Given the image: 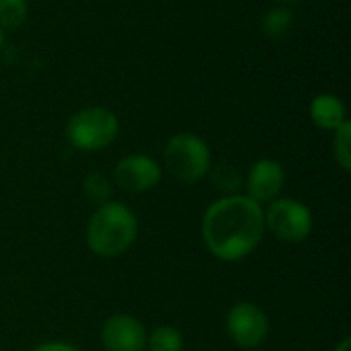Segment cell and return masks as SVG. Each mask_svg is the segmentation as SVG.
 I'll use <instances>...</instances> for the list:
<instances>
[{
	"mask_svg": "<svg viewBox=\"0 0 351 351\" xmlns=\"http://www.w3.org/2000/svg\"><path fill=\"white\" fill-rule=\"evenodd\" d=\"M263 234L265 222L261 204L239 193L216 199L202 220V237L208 251L228 263L251 255Z\"/></svg>",
	"mask_w": 351,
	"mask_h": 351,
	"instance_id": "1",
	"label": "cell"
},
{
	"mask_svg": "<svg viewBox=\"0 0 351 351\" xmlns=\"http://www.w3.org/2000/svg\"><path fill=\"white\" fill-rule=\"evenodd\" d=\"M138 234L134 212L119 202L101 204L88 220L86 245L99 257H119L125 253Z\"/></svg>",
	"mask_w": 351,
	"mask_h": 351,
	"instance_id": "2",
	"label": "cell"
},
{
	"mask_svg": "<svg viewBox=\"0 0 351 351\" xmlns=\"http://www.w3.org/2000/svg\"><path fill=\"white\" fill-rule=\"evenodd\" d=\"M119 134V119L107 107L78 109L66 123V140L72 148L82 152H97L115 142Z\"/></svg>",
	"mask_w": 351,
	"mask_h": 351,
	"instance_id": "3",
	"label": "cell"
},
{
	"mask_svg": "<svg viewBox=\"0 0 351 351\" xmlns=\"http://www.w3.org/2000/svg\"><path fill=\"white\" fill-rule=\"evenodd\" d=\"M165 165L177 181L193 185L208 177V171L212 169V152L204 138L181 132L167 142Z\"/></svg>",
	"mask_w": 351,
	"mask_h": 351,
	"instance_id": "4",
	"label": "cell"
},
{
	"mask_svg": "<svg viewBox=\"0 0 351 351\" xmlns=\"http://www.w3.org/2000/svg\"><path fill=\"white\" fill-rule=\"evenodd\" d=\"M265 230L282 243H302L313 232V212L294 197H278L263 212Z\"/></svg>",
	"mask_w": 351,
	"mask_h": 351,
	"instance_id": "5",
	"label": "cell"
},
{
	"mask_svg": "<svg viewBox=\"0 0 351 351\" xmlns=\"http://www.w3.org/2000/svg\"><path fill=\"white\" fill-rule=\"evenodd\" d=\"M226 331L241 350H255L269 335V319L257 304L237 302L226 315Z\"/></svg>",
	"mask_w": 351,
	"mask_h": 351,
	"instance_id": "6",
	"label": "cell"
},
{
	"mask_svg": "<svg viewBox=\"0 0 351 351\" xmlns=\"http://www.w3.org/2000/svg\"><path fill=\"white\" fill-rule=\"evenodd\" d=\"M162 171L160 165L148 156V154H130L123 156L115 169H113V179L115 183L130 193H144L150 191L160 183Z\"/></svg>",
	"mask_w": 351,
	"mask_h": 351,
	"instance_id": "7",
	"label": "cell"
},
{
	"mask_svg": "<svg viewBox=\"0 0 351 351\" xmlns=\"http://www.w3.org/2000/svg\"><path fill=\"white\" fill-rule=\"evenodd\" d=\"M243 185L247 189V197L257 204H269L280 197L286 185V171L278 160L261 158L249 169Z\"/></svg>",
	"mask_w": 351,
	"mask_h": 351,
	"instance_id": "8",
	"label": "cell"
},
{
	"mask_svg": "<svg viewBox=\"0 0 351 351\" xmlns=\"http://www.w3.org/2000/svg\"><path fill=\"white\" fill-rule=\"evenodd\" d=\"M101 341L107 351H144L146 329L132 315H113L101 329Z\"/></svg>",
	"mask_w": 351,
	"mask_h": 351,
	"instance_id": "9",
	"label": "cell"
},
{
	"mask_svg": "<svg viewBox=\"0 0 351 351\" xmlns=\"http://www.w3.org/2000/svg\"><path fill=\"white\" fill-rule=\"evenodd\" d=\"M308 115H311V121L319 130L335 132L339 125H343L348 121V107L337 95L321 93V95L313 97V101L308 105Z\"/></svg>",
	"mask_w": 351,
	"mask_h": 351,
	"instance_id": "10",
	"label": "cell"
},
{
	"mask_svg": "<svg viewBox=\"0 0 351 351\" xmlns=\"http://www.w3.org/2000/svg\"><path fill=\"white\" fill-rule=\"evenodd\" d=\"M294 23H296V16H294L292 6L276 4L274 8H269L263 14V19H261V31L269 39H284L294 29Z\"/></svg>",
	"mask_w": 351,
	"mask_h": 351,
	"instance_id": "11",
	"label": "cell"
},
{
	"mask_svg": "<svg viewBox=\"0 0 351 351\" xmlns=\"http://www.w3.org/2000/svg\"><path fill=\"white\" fill-rule=\"evenodd\" d=\"M208 175H210V183L214 185V189L216 191H222L226 195H237V191L245 183V179L239 173V169L232 167V165H228V162H222V165L210 169Z\"/></svg>",
	"mask_w": 351,
	"mask_h": 351,
	"instance_id": "12",
	"label": "cell"
},
{
	"mask_svg": "<svg viewBox=\"0 0 351 351\" xmlns=\"http://www.w3.org/2000/svg\"><path fill=\"white\" fill-rule=\"evenodd\" d=\"M146 346L150 351H183V335L179 329L160 325L150 335H146Z\"/></svg>",
	"mask_w": 351,
	"mask_h": 351,
	"instance_id": "13",
	"label": "cell"
},
{
	"mask_svg": "<svg viewBox=\"0 0 351 351\" xmlns=\"http://www.w3.org/2000/svg\"><path fill=\"white\" fill-rule=\"evenodd\" d=\"M27 0H0V29L14 31L27 21Z\"/></svg>",
	"mask_w": 351,
	"mask_h": 351,
	"instance_id": "14",
	"label": "cell"
},
{
	"mask_svg": "<svg viewBox=\"0 0 351 351\" xmlns=\"http://www.w3.org/2000/svg\"><path fill=\"white\" fill-rule=\"evenodd\" d=\"M82 191H84V195H86L93 204L101 206V204H105V202H111L113 187H111V181H109L103 173L95 171V173H88V175L84 177V181H82Z\"/></svg>",
	"mask_w": 351,
	"mask_h": 351,
	"instance_id": "15",
	"label": "cell"
},
{
	"mask_svg": "<svg viewBox=\"0 0 351 351\" xmlns=\"http://www.w3.org/2000/svg\"><path fill=\"white\" fill-rule=\"evenodd\" d=\"M333 156H335V162L346 171H351V121L348 119L343 125H339L335 132H333Z\"/></svg>",
	"mask_w": 351,
	"mask_h": 351,
	"instance_id": "16",
	"label": "cell"
},
{
	"mask_svg": "<svg viewBox=\"0 0 351 351\" xmlns=\"http://www.w3.org/2000/svg\"><path fill=\"white\" fill-rule=\"evenodd\" d=\"M31 351H78L76 348H72V346H68V343H43V346H39V348H35V350Z\"/></svg>",
	"mask_w": 351,
	"mask_h": 351,
	"instance_id": "17",
	"label": "cell"
},
{
	"mask_svg": "<svg viewBox=\"0 0 351 351\" xmlns=\"http://www.w3.org/2000/svg\"><path fill=\"white\" fill-rule=\"evenodd\" d=\"M333 351H351V339H350V337H346V339H343V341H341V343H339V346H337V348H335Z\"/></svg>",
	"mask_w": 351,
	"mask_h": 351,
	"instance_id": "18",
	"label": "cell"
},
{
	"mask_svg": "<svg viewBox=\"0 0 351 351\" xmlns=\"http://www.w3.org/2000/svg\"><path fill=\"white\" fill-rule=\"evenodd\" d=\"M276 4H282V6H294V4H298L300 0H274Z\"/></svg>",
	"mask_w": 351,
	"mask_h": 351,
	"instance_id": "19",
	"label": "cell"
},
{
	"mask_svg": "<svg viewBox=\"0 0 351 351\" xmlns=\"http://www.w3.org/2000/svg\"><path fill=\"white\" fill-rule=\"evenodd\" d=\"M2 47H4V31L0 29V51H2Z\"/></svg>",
	"mask_w": 351,
	"mask_h": 351,
	"instance_id": "20",
	"label": "cell"
}]
</instances>
